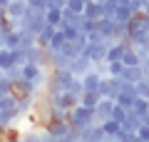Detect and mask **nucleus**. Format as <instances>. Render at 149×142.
Returning a JSON list of instances; mask_svg holds the SVG:
<instances>
[{
  "label": "nucleus",
  "mask_w": 149,
  "mask_h": 142,
  "mask_svg": "<svg viewBox=\"0 0 149 142\" xmlns=\"http://www.w3.org/2000/svg\"><path fill=\"white\" fill-rule=\"evenodd\" d=\"M97 122V115H95V107H85V105H77L70 110V125L74 127V130H87L90 125H95Z\"/></svg>",
  "instance_id": "2"
},
{
  "label": "nucleus",
  "mask_w": 149,
  "mask_h": 142,
  "mask_svg": "<svg viewBox=\"0 0 149 142\" xmlns=\"http://www.w3.org/2000/svg\"><path fill=\"white\" fill-rule=\"evenodd\" d=\"M144 30H149V15L144 13Z\"/></svg>",
  "instance_id": "36"
},
{
  "label": "nucleus",
  "mask_w": 149,
  "mask_h": 142,
  "mask_svg": "<svg viewBox=\"0 0 149 142\" xmlns=\"http://www.w3.org/2000/svg\"><path fill=\"white\" fill-rule=\"evenodd\" d=\"M92 65H95V63H92V58H90V55H85V53L70 60V70H72V75H77V77H82L85 72H90Z\"/></svg>",
  "instance_id": "5"
},
{
  "label": "nucleus",
  "mask_w": 149,
  "mask_h": 142,
  "mask_svg": "<svg viewBox=\"0 0 149 142\" xmlns=\"http://www.w3.org/2000/svg\"><path fill=\"white\" fill-rule=\"evenodd\" d=\"M129 45H132L129 40H114L109 45V50H107V63H109V60H122L124 58V50H127Z\"/></svg>",
  "instance_id": "12"
},
{
  "label": "nucleus",
  "mask_w": 149,
  "mask_h": 142,
  "mask_svg": "<svg viewBox=\"0 0 149 142\" xmlns=\"http://www.w3.org/2000/svg\"><path fill=\"white\" fill-rule=\"evenodd\" d=\"M15 122H17V120H15V117H13V115H8L5 110H0V137L5 135V132L10 130V127L15 125Z\"/></svg>",
  "instance_id": "23"
},
{
  "label": "nucleus",
  "mask_w": 149,
  "mask_h": 142,
  "mask_svg": "<svg viewBox=\"0 0 149 142\" xmlns=\"http://www.w3.org/2000/svg\"><path fill=\"white\" fill-rule=\"evenodd\" d=\"M85 5H87V0H65V10H72L77 15L85 13Z\"/></svg>",
  "instance_id": "25"
},
{
  "label": "nucleus",
  "mask_w": 149,
  "mask_h": 142,
  "mask_svg": "<svg viewBox=\"0 0 149 142\" xmlns=\"http://www.w3.org/2000/svg\"><path fill=\"white\" fill-rule=\"evenodd\" d=\"M107 70H109V77H119L124 72V63L122 60H109L107 63Z\"/></svg>",
  "instance_id": "26"
},
{
  "label": "nucleus",
  "mask_w": 149,
  "mask_h": 142,
  "mask_svg": "<svg viewBox=\"0 0 149 142\" xmlns=\"http://www.w3.org/2000/svg\"><path fill=\"white\" fill-rule=\"evenodd\" d=\"M100 3H104V0H100Z\"/></svg>",
  "instance_id": "42"
},
{
  "label": "nucleus",
  "mask_w": 149,
  "mask_h": 142,
  "mask_svg": "<svg viewBox=\"0 0 149 142\" xmlns=\"http://www.w3.org/2000/svg\"><path fill=\"white\" fill-rule=\"evenodd\" d=\"M5 35H8L5 30H0V47H5Z\"/></svg>",
  "instance_id": "34"
},
{
  "label": "nucleus",
  "mask_w": 149,
  "mask_h": 142,
  "mask_svg": "<svg viewBox=\"0 0 149 142\" xmlns=\"http://www.w3.org/2000/svg\"><path fill=\"white\" fill-rule=\"evenodd\" d=\"M129 110H132V107H124V105H119V102H117V107H114L112 117H114L117 122H124V120H127V115H129Z\"/></svg>",
  "instance_id": "29"
},
{
  "label": "nucleus",
  "mask_w": 149,
  "mask_h": 142,
  "mask_svg": "<svg viewBox=\"0 0 149 142\" xmlns=\"http://www.w3.org/2000/svg\"><path fill=\"white\" fill-rule=\"evenodd\" d=\"M47 67H70V58L62 53V50H57V53H50Z\"/></svg>",
  "instance_id": "18"
},
{
  "label": "nucleus",
  "mask_w": 149,
  "mask_h": 142,
  "mask_svg": "<svg viewBox=\"0 0 149 142\" xmlns=\"http://www.w3.org/2000/svg\"><path fill=\"white\" fill-rule=\"evenodd\" d=\"M122 77L127 80V82H139V80L144 77V70H142V65H124V72H122Z\"/></svg>",
  "instance_id": "17"
},
{
  "label": "nucleus",
  "mask_w": 149,
  "mask_h": 142,
  "mask_svg": "<svg viewBox=\"0 0 149 142\" xmlns=\"http://www.w3.org/2000/svg\"><path fill=\"white\" fill-rule=\"evenodd\" d=\"M80 137L87 140V142H102L107 137V132H104V127H102L100 122H95V125H90L87 130H80Z\"/></svg>",
  "instance_id": "10"
},
{
  "label": "nucleus",
  "mask_w": 149,
  "mask_h": 142,
  "mask_svg": "<svg viewBox=\"0 0 149 142\" xmlns=\"http://www.w3.org/2000/svg\"><path fill=\"white\" fill-rule=\"evenodd\" d=\"M0 77H3V70H0Z\"/></svg>",
  "instance_id": "39"
},
{
  "label": "nucleus",
  "mask_w": 149,
  "mask_h": 142,
  "mask_svg": "<svg viewBox=\"0 0 149 142\" xmlns=\"http://www.w3.org/2000/svg\"><path fill=\"white\" fill-rule=\"evenodd\" d=\"M102 142H119V137H112V135H107V137H104Z\"/></svg>",
  "instance_id": "35"
},
{
  "label": "nucleus",
  "mask_w": 149,
  "mask_h": 142,
  "mask_svg": "<svg viewBox=\"0 0 149 142\" xmlns=\"http://www.w3.org/2000/svg\"><path fill=\"white\" fill-rule=\"evenodd\" d=\"M102 100V95L97 92V90H85L82 92V97H80V105H85V107H97V102Z\"/></svg>",
  "instance_id": "20"
},
{
  "label": "nucleus",
  "mask_w": 149,
  "mask_h": 142,
  "mask_svg": "<svg viewBox=\"0 0 149 142\" xmlns=\"http://www.w3.org/2000/svg\"><path fill=\"white\" fill-rule=\"evenodd\" d=\"M72 80H74V75L70 67H50L47 70V82H45V92L47 95L65 92L72 85Z\"/></svg>",
  "instance_id": "1"
},
{
  "label": "nucleus",
  "mask_w": 149,
  "mask_h": 142,
  "mask_svg": "<svg viewBox=\"0 0 149 142\" xmlns=\"http://www.w3.org/2000/svg\"><path fill=\"white\" fill-rule=\"evenodd\" d=\"M134 13H139V8L134 5V3H122V5L117 8V15H114V20H117V22H127L129 18L134 15Z\"/></svg>",
  "instance_id": "15"
},
{
  "label": "nucleus",
  "mask_w": 149,
  "mask_h": 142,
  "mask_svg": "<svg viewBox=\"0 0 149 142\" xmlns=\"http://www.w3.org/2000/svg\"><path fill=\"white\" fill-rule=\"evenodd\" d=\"M55 32H57V25H52V22H45V27L37 32V45H40V47H47Z\"/></svg>",
  "instance_id": "16"
},
{
  "label": "nucleus",
  "mask_w": 149,
  "mask_h": 142,
  "mask_svg": "<svg viewBox=\"0 0 149 142\" xmlns=\"http://www.w3.org/2000/svg\"><path fill=\"white\" fill-rule=\"evenodd\" d=\"M97 27H100V20H92V18H82V25H80V30L82 32H97Z\"/></svg>",
  "instance_id": "28"
},
{
  "label": "nucleus",
  "mask_w": 149,
  "mask_h": 142,
  "mask_svg": "<svg viewBox=\"0 0 149 142\" xmlns=\"http://www.w3.org/2000/svg\"><path fill=\"white\" fill-rule=\"evenodd\" d=\"M8 3H10V0H0V5H3V8H5V5H8Z\"/></svg>",
  "instance_id": "37"
},
{
  "label": "nucleus",
  "mask_w": 149,
  "mask_h": 142,
  "mask_svg": "<svg viewBox=\"0 0 149 142\" xmlns=\"http://www.w3.org/2000/svg\"><path fill=\"white\" fill-rule=\"evenodd\" d=\"M102 127H104V132H107V135L117 137V135H119V130H122V122H117L114 117H109V120H104V122H102Z\"/></svg>",
  "instance_id": "24"
},
{
  "label": "nucleus",
  "mask_w": 149,
  "mask_h": 142,
  "mask_svg": "<svg viewBox=\"0 0 149 142\" xmlns=\"http://www.w3.org/2000/svg\"><path fill=\"white\" fill-rule=\"evenodd\" d=\"M139 125H142V117H139L134 110H129L127 120L122 122V130H124V132H137V130H139Z\"/></svg>",
  "instance_id": "19"
},
{
  "label": "nucleus",
  "mask_w": 149,
  "mask_h": 142,
  "mask_svg": "<svg viewBox=\"0 0 149 142\" xmlns=\"http://www.w3.org/2000/svg\"><path fill=\"white\" fill-rule=\"evenodd\" d=\"M22 142H42V130H37V127L25 130L22 132Z\"/></svg>",
  "instance_id": "27"
},
{
  "label": "nucleus",
  "mask_w": 149,
  "mask_h": 142,
  "mask_svg": "<svg viewBox=\"0 0 149 142\" xmlns=\"http://www.w3.org/2000/svg\"><path fill=\"white\" fill-rule=\"evenodd\" d=\"M77 142H87V140H82V137H80V140H77Z\"/></svg>",
  "instance_id": "38"
},
{
  "label": "nucleus",
  "mask_w": 149,
  "mask_h": 142,
  "mask_svg": "<svg viewBox=\"0 0 149 142\" xmlns=\"http://www.w3.org/2000/svg\"><path fill=\"white\" fill-rule=\"evenodd\" d=\"M62 8H55V5H50L47 10H45V18H47V22H52V25H60L62 22Z\"/></svg>",
  "instance_id": "22"
},
{
  "label": "nucleus",
  "mask_w": 149,
  "mask_h": 142,
  "mask_svg": "<svg viewBox=\"0 0 149 142\" xmlns=\"http://www.w3.org/2000/svg\"><path fill=\"white\" fill-rule=\"evenodd\" d=\"M102 8H104V15H107V18H114V15H117L119 3H117V0H104V3H102Z\"/></svg>",
  "instance_id": "30"
},
{
  "label": "nucleus",
  "mask_w": 149,
  "mask_h": 142,
  "mask_svg": "<svg viewBox=\"0 0 149 142\" xmlns=\"http://www.w3.org/2000/svg\"><path fill=\"white\" fill-rule=\"evenodd\" d=\"M114 107H117V100H112V97H102L100 102H97V107H95V115H97V122H104V120H109L112 117V112H114Z\"/></svg>",
  "instance_id": "6"
},
{
  "label": "nucleus",
  "mask_w": 149,
  "mask_h": 142,
  "mask_svg": "<svg viewBox=\"0 0 149 142\" xmlns=\"http://www.w3.org/2000/svg\"><path fill=\"white\" fill-rule=\"evenodd\" d=\"M37 100H40V95H17V112H20V117L30 115L35 110Z\"/></svg>",
  "instance_id": "9"
},
{
  "label": "nucleus",
  "mask_w": 149,
  "mask_h": 142,
  "mask_svg": "<svg viewBox=\"0 0 149 142\" xmlns=\"http://www.w3.org/2000/svg\"><path fill=\"white\" fill-rule=\"evenodd\" d=\"M27 10H30V3H27V0H10L5 5V13H8L10 20H20Z\"/></svg>",
  "instance_id": "7"
},
{
  "label": "nucleus",
  "mask_w": 149,
  "mask_h": 142,
  "mask_svg": "<svg viewBox=\"0 0 149 142\" xmlns=\"http://www.w3.org/2000/svg\"><path fill=\"white\" fill-rule=\"evenodd\" d=\"M50 102H52V107H57V110H72V107L80 105V95L70 92V90H65V92H57V95H47Z\"/></svg>",
  "instance_id": "3"
},
{
  "label": "nucleus",
  "mask_w": 149,
  "mask_h": 142,
  "mask_svg": "<svg viewBox=\"0 0 149 142\" xmlns=\"http://www.w3.org/2000/svg\"><path fill=\"white\" fill-rule=\"evenodd\" d=\"M137 92H139V97H147V100H149V80L147 77H142L137 82Z\"/></svg>",
  "instance_id": "32"
},
{
  "label": "nucleus",
  "mask_w": 149,
  "mask_h": 142,
  "mask_svg": "<svg viewBox=\"0 0 149 142\" xmlns=\"http://www.w3.org/2000/svg\"><path fill=\"white\" fill-rule=\"evenodd\" d=\"M17 63V50L13 47H0V70H8V67H15Z\"/></svg>",
  "instance_id": "11"
},
{
  "label": "nucleus",
  "mask_w": 149,
  "mask_h": 142,
  "mask_svg": "<svg viewBox=\"0 0 149 142\" xmlns=\"http://www.w3.org/2000/svg\"><path fill=\"white\" fill-rule=\"evenodd\" d=\"M142 142H149V140H142Z\"/></svg>",
  "instance_id": "41"
},
{
  "label": "nucleus",
  "mask_w": 149,
  "mask_h": 142,
  "mask_svg": "<svg viewBox=\"0 0 149 142\" xmlns=\"http://www.w3.org/2000/svg\"><path fill=\"white\" fill-rule=\"evenodd\" d=\"M147 58H149V50H147Z\"/></svg>",
  "instance_id": "40"
},
{
  "label": "nucleus",
  "mask_w": 149,
  "mask_h": 142,
  "mask_svg": "<svg viewBox=\"0 0 149 142\" xmlns=\"http://www.w3.org/2000/svg\"><path fill=\"white\" fill-rule=\"evenodd\" d=\"M65 42H67V37H65V32L57 27V32L52 35V40H50V45H47V53H57V50H62Z\"/></svg>",
  "instance_id": "21"
},
{
  "label": "nucleus",
  "mask_w": 149,
  "mask_h": 142,
  "mask_svg": "<svg viewBox=\"0 0 149 142\" xmlns=\"http://www.w3.org/2000/svg\"><path fill=\"white\" fill-rule=\"evenodd\" d=\"M42 130H47L50 135H55V137H62L65 132L72 130V125H70V120H62V117H50L42 125Z\"/></svg>",
  "instance_id": "4"
},
{
  "label": "nucleus",
  "mask_w": 149,
  "mask_h": 142,
  "mask_svg": "<svg viewBox=\"0 0 149 142\" xmlns=\"http://www.w3.org/2000/svg\"><path fill=\"white\" fill-rule=\"evenodd\" d=\"M119 142H142V137H139L137 132H129V135H124Z\"/></svg>",
  "instance_id": "33"
},
{
  "label": "nucleus",
  "mask_w": 149,
  "mask_h": 142,
  "mask_svg": "<svg viewBox=\"0 0 149 142\" xmlns=\"http://www.w3.org/2000/svg\"><path fill=\"white\" fill-rule=\"evenodd\" d=\"M85 18H92V20H100V18H104V8H102L100 0H87L85 5V13H82Z\"/></svg>",
  "instance_id": "14"
},
{
  "label": "nucleus",
  "mask_w": 149,
  "mask_h": 142,
  "mask_svg": "<svg viewBox=\"0 0 149 142\" xmlns=\"http://www.w3.org/2000/svg\"><path fill=\"white\" fill-rule=\"evenodd\" d=\"M70 92H74V95H80L82 97V92H85V82H82V77H77V75H74V80H72V85H70Z\"/></svg>",
  "instance_id": "31"
},
{
  "label": "nucleus",
  "mask_w": 149,
  "mask_h": 142,
  "mask_svg": "<svg viewBox=\"0 0 149 142\" xmlns=\"http://www.w3.org/2000/svg\"><path fill=\"white\" fill-rule=\"evenodd\" d=\"M102 80H104V77H102V75L97 72L95 67H92L90 72H85V75H82V82H85V90H97V92H100V85H102Z\"/></svg>",
  "instance_id": "13"
},
{
  "label": "nucleus",
  "mask_w": 149,
  "mask_h": 142,
  "mask_svg": "<svg viewBox=\"0 0 149 142\" xmlns=\"http://www.w3.org/2000/svg\"><path fill=\"white\" fill-rule=\"evenodd\" d=\"M100 35L104 37V40H117V20L114 18H100Z\"/></svg>",
  "instance_id": "8"
}]
</instances>
